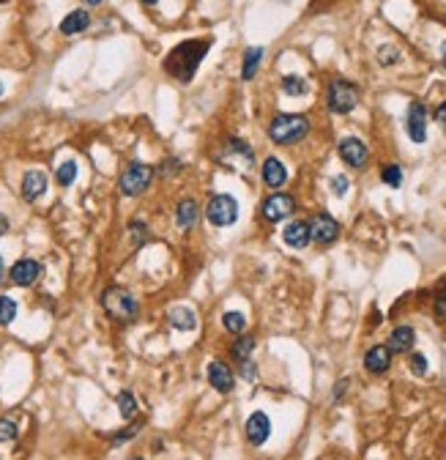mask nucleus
Listing matches in <instances>:
<instances>
[{
  "label": "nucleus",
  "instance_id": "obj_47",
  "mask_svg": "<svg viewBox=\"0 0 446 460\" xmlns=\"http://www.w3.org/2000/svg\"><path fill=\"white\" fill-rule=\"evenodd\" d=\"M132 460H142V458H132Z\"/></svg>",
  "mask_w": 446,
  "mask_h": 460
},
{
  "label": "nucleus",
  "instance_id": "obj_40",
  "mask_svg": "<svg viewBox=\"0 0 446 460\" xmlns=\"http://www.w3.org/2000/svg\"><path fill=\"white\" fill-rule=\"evenodd\" d=\"M11 230V222H8V217L6 214H0V236H6Z\"/></svg>",
  "mask_w": 446,
  "mask_h": 460
},
{
  "label": "nucleus",
  "instance_id": "obj_25",
  "mask_svg": "<svg viewBox=\"0 0 446 460\" xmlns=\"http://www.w3.org/2000/svg\"><path fill=\"white\" fill-rule=\"evenodd\" d=\"M222 326L230 332V335H241L244 329H246V318H244V313L227 310V313L222 315Z\"/></svg>",
  "mask_w": 446,
  "mask_h": 460
},
{
  "label": "nucleus",
  "instance_id": "obj_41",
  "mask_svg": "<svg viewBox=\"0 0 446 460\" xmlns=\"http://www.w3.org/2000/svg\"><path fill=\"white\" fill-rule=\"evenodd\" d=\"M435 118H438V124L444 126L446 129V102L441 107H438V110H435Z\"/></svg>",
  "mask_w": 446,
  "mask_h": 460
},
{
  "label": "nucleus",
  "instance_id": "obj_12",
  "mask_svg": "<svg viewBox=\"0 0 446 460\" xmlns=\"http://www.w3.org/2000/svg\"><path fill=\"white\" fill-rule=\"evenodd\" d=\"M244 430H246V441L252 447H263L265 441H268V436H271V419L263 411H255L252 417L246 419V427Z\"/></svg>",
  "mask_w": 446,
  "mask_h": 460
},
{
  "label": "nucleus",
  "instance_id": "obj_46",
  "mask_svg": "<svg viewBox=\"0 0 446 460\" xmlns=\"http://www.w3.org/2000/svg\"><path fill=\"white\" fill-rule=\"evenodd\" d=\"M0 96H3V83H0Z\"/></svg>",
  "mask_w": 446,
  "mask_h": 460
},
{
  "label": "nucleus",
  "instance_id": "obj_14",
  "mask_svg": "<svg viewBox=\"0 0 446 460\" xmlns=\"http://www.w3.org/2000/svg\"><path fill=\"white\" fill-rule=\"evenodd\" d=\"M44 192H47V176L41 170H28L22 176V197L28 203H36Z\"/></svg>",
  "mask_w": 446,
  "mask_h": 460
},
{
  "label": "nucleus",
  "instance_id": "obj_24",
  "mask_svg": "<svg viewBox=\"0 0 446 460\" xmlns=\"http://www.w3.org/2000/svg\"><path fill=\"white\" fill-rule=\"evenodd\" d=\"M126 233H129V241H132V247H142L148 238H151V233H148V225L140 222V219H132L129 225H126Z\"/></svg>",
  "mask_w": 446,
  "mask_h": 460
},
{
  "label": "nucleus",
  "instance_id": "obj_4",
  "mask_svg": "<svg viewBox=\"0 0 446 460\" xmlns=\"http://www.w3.org/2000/svg\"><path fill=\"white\" fill-rule=\"evenodd\" d=\"M326 105L337 115H348L350 110H356V105H359V88L353 83H348V80H343V77L331 80L328 91H326Z\"/></svg>",
  "mask_w": 446,
  "mask_h": 460
},
{
  "label": "nucleus",
  "instance_id": "obj_3",
  "mask_svg": "<svg viewBox=\"0 0 446 460\" xmlns=\"http://www.w3.org/2000/svg\"><path fill=\"white\" fill-rule=\"evenodd\" d=\"M102 307L113 321H121V323H132L140 315L137 299L126 291V288H107L102 293Z\"/></svg>",
  "mask_w": 446,
  "mask_h": 460
},
{
  "label": "nucleus",
  "instance_id": "obj_33",
  "mask_svg": "<svg viewBox=\"0 0 446 460\" xmlns=\"http://www.w3.org/2000/svg\"><path fill=\"white\" fill-rule=\"evenodd\" d=\"M378 61L384 63V66L397 63V61H400V50H397V47H391V44H384V47L378 50Z\"/></svg>",
  "mask_w": 446,
  "mask_h": 460
},
{
  "label": "nucleus",
  "instance_id": "obj_7",
  "mask_svg": "<svg viewBox=\"0 0 446 460\" xmlns=\"http://www.w3.org/2000/svg\"><path fill=\"white\" fill-rule=\"evenodd\" d=\"M309 238L315 244H321V247L334 244L340 238V222L334 217H328V214H315L309 219Z\"/></svg>",
  "mask_w": 446,
  "mask_h": 460
},
{
  "label": "nucleus",
  "instance_id": "obj_18",
  "mask_svg": "<svg viewBox=\"0 0 446 460\" xmlns=\"http://www.w3.org/2000/svg\"><path fill=\"white\" fill-rule=\"evenodd\" d=\"M88 25H91V14L85 8H74L61 20V33L63 36H77L82 30H88Z\"/></svg>",
  "mask_w": 446,
  "mask_h": 460
},
{
  "label": "nucleus",
  "instance_id": "obj_28",
  "mask_svg": "<svg viewBox=\"0 0 446 460\" xmlns=\"http://www.w3.org/2000/svg\"><path fill=\"white\" fill-rule=\"evenodd\" d=\"M227 151L233 154V156H244V162H255V151L249 148V143H244V140H239V137H230L227 140Z\"/></svg>",
  "mask_w": 446,
  "mask_h": 460
},
{
  "label": "nucleus",
  "instance_id": "obj_29",
  "mask_svg": "<svg viewBox=\"0 0 446 460\" xmlns=\"http://www.w3.org/2000/svg\"><path fill=\"white\" fill-rule=\"evenodd\" d=\"M118 411H121L123 419H132L137 414V400H135V395L129 389H123L121 395H118Z\"/></svg>",
  "mask_w": 446,
  "mask_h": 460
},
{
  "label": "nucleus",
  "instance_id": "obj_22",
  "mask_svg": "<svg viewBox=\"0 0 446 460\" xmlns=\"http://www.w3.org/2000/svg\"><path fill=\"white\" fill-rule=\"evenodd\" d=\"M265 50L263 47H249L246 52H244V66H241V80H255V74H258V66L263 61Z\"/></svg>",
  "mask_w": 446,
  "mask_h": 460
},
{
  "label": "nucleus",
  "instance_id": "obj_38",
  "mask_svg": "<svg viewBox=\"0 0 446 460\" xmlns=\"http://www.w3.org/2000/svg\"><path fill=\"white\" fill-rule=\"evenodd\" d=\"M239 370H241V376L246 378V381H255V376H258V370H255V362H252V359L241 362V364H239Z\"/></svg>",
  "mask_w": 446,
  "mask_h": 460
},
{
  "label": "nucleus",
  "instance_id": "obj_9",
  "mask_svg": "<svg viewBox=\"0 0 446 460\" xmlns=\"http://www.w3.org/2000/svg\"><path fill=\"white\" fill-rule=\"evenodd\" d=\"M296 211V200L287 192H274L263 200V219L265 222H282Z\"/></svg>",
  "mask_w": 446,
  "mask_h": 460
},
{
  "label": "nucleus",
  "instance_id": "obj_45",
  "mask_svg": "<svg viewBox=\"0 0 446 460\" xmlns=\"http://www.w3.org/2000/svg\"><path fill=\"white\" fill-rule=\"evenodd\" d=\"M85 3H88V6H99L102 0H85Z\"/></svg>",
  "mask_w": 446,
  "mask_h": 460
},
{
  "label": "nucleus",
  "instance_id": "obj_42",
  "mask_svg": "<svg viewBox=\"0 0 446 460\" xmlns=\"http://www.w3.org/2000/svg\"><path fill=\"white\" fill-rule=\"evenodd\" d=\"M345 386H348V381H345V378H343V381L337 384V389H334V400H340V395H343V392H345Z\"/></svg>",
  "mask_w": 446,
  "mask_h": 460
},
{
  "label": "nucleus",
  "instance_id": "obj_30",
  "mask_svg": "<svg viewBox=\"0 0 446 460\" xmlns=\"http://www.w3.org/2000/svg\"><path fill=\"white\" fill-rule=\"evenodd\" d=\"M17 318V301L11 296H0V326H8Z\"/></svg>",
  "mask_w": 446,
  "mask_h": 460
},
{
  "label": "nucleus",
  "instance_id": "obj_35",
  "mask_svg": "<svg viewBox=\"0 0 446 460\" xmlns=\"http://www.w3.org/2000/svg\"><path fill=\"white\" fill-rule=\"evenodd\" d=\"M411 370H413L416 376H425V373H427V359H425V354H411Z\"/></svg>",
  "mask_w": 446,
  "mask_h": 460
},
{
  "label": "nucleus",
  "instance_id": "obj_6",
  "mask_svg": "<svg viewBox=\"0 0 446 460\" xmlns=\"http://www.w3.org/2000/svg\"><path fill=\"white\" fill-rule=\"evenodd\" d=\"M205 219L214 228H227L239 219V200L233 195H214L205 203Z\"/></svg>",
  "mask_w": 446,
  "mask_h": 460
},
{
  "label": "nucleus",
  "instance_id": "obj_10",
  "mask_svg": "<svg viewBox=\"0 0 446 460\" xmlns=\"http://www.w3.org/2000/svg\"><path fill=\"white\" fill-rule=\"evenodd\" d=\"M337 151H340V159L353 170H362L367 165V159H370V151L359 137H343Z\"/></svg>",
  "mask_w": 446,
  "mask_h": 460
},
{
  "label": "nucleus",
  "instance_id": "obj_36",
  "mask_svg": "<svg viewBox=\"0 0 446 460\" xmlns=\"http://www.w3.org/2000/svg\"><path fill=\"white\" fill-rule=\"evenodd\" d=\"M435 315L444 318L446 315V282L438 288V296H435Z\"/></svg>",
  "mask_w": 446,
  "mask_h": 460
},
{
  "label": "nucleus",
  "instance_id": "obj_11",
  "mask_svg": "<svg viewBox=\"0 0 446 460\" xmlns=\"http://www.w3.org/2000/svg\"><path fill=\"white\" fill-rule=\"evenodd\" d=\"M408 137L413 143H425L427 140V107L422 102H411L408 107V118H406Z\"/></svg>",
  "mask_w": 446,
  "mask_h": 460
},
{
  "label": "nucleus",
  "instance_id": "obj_13",
  "mask_svg": "<svg viewBox=\"0 0 446 460\" xmlns=\"http://www.w3.org/2000/svg\"><path fill=\"white\" fill-rule=\"evenodd\" d=\"M205 376H208V384L219 392V395H227V392H233V373H230V367L219 362V359H211L208 362V370H205Z\"/></svg>",
  "mask_w": 446,
  "mask_h": 460
},
{
  "label": "nucleus",
  "instance_id": "obj_20",
  "mask_svg": "<svg viewBox=\"0 0 446 460\" xmlns=\"http://www.w3.org/2000/svg\"><path fill=\"white\" fill-rule=\"evenodd\" d=\"M413 343H416V335H413V329L411 326H397L391 337H389V351L391 354H408L411 348H413Z\"/></svg>",
  "mask_w": 446,
  "mask_h": 460
},
{
  "label": "nucleus",
  "instance_id": "obj_32",
  "mask_svg": "<svg viewBox=\"0 0 446 460\" xmlns=\"http://www.w3.org/2000/svg\"><path fill=\"white\" fill-rule=\"evenodd\" d=\"M17 422L14 419H0V444H6V441H14L17 439Z\"/></svg>",
  "mask_w": 446,
  "mask_h": 460
},
{
  "label": "nucleus",
  "instance_id": "obj_2",
  "mask_svg": "<svg viewBox=\"0 0 446 460\" xmlns=\"http://www.w3.org/2000/svg\"><path fill=\"white\" fill-rule=\"evenodd\" d=\"M307 134H309V118L299 115V113H280L268 124V137L277 146H293V143L304 140Z\"/></svg>",
  "mask_w": 446,
  "mask_h": 460
},
{
  "label": "nucleus",
  "instance_id": "obj_23",
  "mask_svg": "<svg viewBox=\"0 0 446 460\" xmlns=\"http://www.w3.org/2000/svg\"><path fill=\"white\" fill-rule=\"evenodd\" d=\"M252 351H255V337L252 335H241L236 343H233V348H230V354H233V359L241 364V362H246V359H252Z\"/></svg>",
  "mask_w": 446,
  "mask_h": 460
},
{
  "label": "nucleus",
  "instance_id": "obj_37",
  "mask_svg": "<svg viewBox=\"0 0 446 460\" xmlns=\"http://www.w3.org/2000/svg\"><path fill=\"white\" fill-rule=\"evenodd\" d=\"M331 192H334L337 197H343L345 192H348V178H345V176H334V178H331Z\"/></svg>",
  "mask_w": 446,
  "mask_h": 460
},
{
  "label": "nucleus",
  "instance_id": "obj_39",
  "mask_svg": "<svg viewBox=\"0 0 446 460\" xmlns=\"http://www.w3.org/2000/svg\"><path fill=\"white\" fill-rule=\"evenodd\" d=\"M137 430H140V427H137V425H135V427H129V430H126V433H118V436H115V439H113V444H121V441H129V439H132V436H135V433H137Z\"/></svg>",
  "mask_w": 446,
  "mask_h": 460
},
{
  "label": "nucleus",
  "instance_id": "obj_17",
  "mask_svg": "<svg viewBox=\"0 0 446 460\" xmlns=\"http://www.w3.org/2000/svg\"><path fill=\"white\" fill-rule=\"evenodd\" d=\"M198 219H200V209H198V203H195L192 197L181 200L178 209H176V225H178L183 233H189V230H195Z\"/></svg>",
  "mask_w": 446,
  "mask_h": 460
},
{
  "label": "nucleus",
  "instance_id": "obj_27",
  "mask_svg": "<svg viewBox=\"0 0 446 460\" xmlns=\"http://www.w3.org/2000/svg\"><path fill=\"white\" fill-rule=\"evenodd\" d=\"M74 178H77V162H63V165H58V170H55V181L61 184V187H72L74 184Z\"/></svg>",
  "mask_w": 446,
  "mask_h": 460
},
{
  "label": "nucleus",
  "instance_id": "obj_26",
  "mask_svg": "<svg viewBox=\"0 0 446 460\" xmlns=\"http://www.w3.org/2000/svg\"><path fill=\"white\" fill-rule=\"evenodd\" d=\"M282 91L287 96H302V93H307V80L304 77H299V74H285Z\"/></svg>",
  "mask_w": 446,
  "mask_h": 460
},
{
  "label": "nucleus",
  "instance_id": "obj_34",
  "mask_svg": "<svg viewBox=\"0 0 446 460\" xmlns=\"http://www.w3.org/2000/svg\"><path fill=\"white\" fill-rule=\"evenodd\" d=\"M181 170H183L181 159H178V156H170V159H164V162H162V168H159V176H164V178H167V176H178Z\"/></svg>",
  "mask_w": 446,
  "mask_h": 460
},
{
  "label": "nucleus",
  "instance_id": "obj_31",
  "mask_svg": "<svg viewBox=\"0 0 446 460\" xmlns=\"http://www.w3.org/2000/svg\"><path fill=\"white\" fill-rule=\"evenodd\" d=\"M381 181H384L386 187H400L403 184V170H400V165H384V170H381Z\"/></svg>",
  "mask_w": 446,
  "mask_h": 460
},
{
  "label": "nucleus",
  "instance_id": "obj_43",
  "mask_svg": "<svg viewBox=\"0 0 446 460\" xmlns=\"http://www.w3.org/2000/svg\"><path fill=\"white\" fill-rule=\"evenodd\" d=\"M6 263H3V258H0V285H3V282H6Z\"/></svg>",
  "mask_w": 446,
  "mask_h": 460
},
{
  "label": "nucleus",
  "instance_id": "obj_19",
  "mask_svg": "<svg viewBox=\"0 0 446 460\" xmlns=\"http://www.w3.org/2000/svg\"><path fill=\"white\" fill-rule=\"evenodd\" d=\"M285 181H287V170H285V165L277 159V156H268L263 162V184L271 189H280V187H285Z\"/></svg>",
  "mask_w": 446,
  "mask_h": 460
},
{
  "label": "nucleus",
  "instance_id": "obj_21",
  "mask_svg": "<svg viewBox=\"0 0 446 460\" xmlns=\"http://www.w3.org/2000/svg\"><path fill=\"white\" fill-rule=\"evenodd\" d=\"M167 321L178 332H195L198 329V315H195V310H189V307H173L170 315H167Z\"/></svg>",
  "mask_w": 446,
  "mask_h": 460
},
{
  "label": "nucleus",
  "instance_id": "obj_44",
  "mask_svg": "<svg viewBox=\"0 0 446 460\" xmlns=\"http://www.w3.org/2000/svg\"><path fill=\"white\" fill-rule=\"evenodd\" d=\"M142 6H156V3H159V0H140Z\"/></svg>",
  "mask_w": 446,
  "mask_h": 460
},
{
  "label": "nucleus",
  "instance_id": "obj_1",
  "mask_svg": "<svg viewBox=\"0 0 446 460\" xmlns=\"http://www.w3.org/2000/svg\"><path fill=\"white\" fill-rule=\"evenodd\" d=\"M205 50H208V42L205 39H189V42L178 44L176 50H170V55L164 58V71L178 80V83H189L198 71V66L203 61Z\"/></svg>",
  "mask_w": 446,
  "mask_h": 460
},
{
  "label": "nucleus",
  "instance_id": "obj_5",
  "mask_svg": "<svg viewBox=\"0 0 446 460\" xmlns=\"http://www.w3.org/2000/svg\"><path fill=\"white\" fill-rule=\"evenodd\" d=\"M151 181H154V168L151 165H145V162H129L123 168L121 178H118V189H121V195H126V197H137V195H142L145 189L151 187Z\"/></svg>",
  "mask_w": 446,
  "mask_h": 460
},
{
  "label": "nucleus",
  "instance_id": "obj_16",
  "mask_svg": "<svg viewBox=\"0 0 446 460\" xmlns=\"http://www.w3.org/2000/svg\"><path fill=\"white\" fill-rule=\"evenodd\" d=\"M389 364H391V351H389L386 345H375V348H370L365 354V370L367 373H372V376L386 373Z\"/></svg>",
  "mask_w": 446,
  "mask_h": 460
},
{
  "label": "nucleus",
  "instance_id": "obj_15",
  "mask_svg": "<svg viewBox=\"0 0 446 460\" xmlns=\"http://www.w3.org/2000/svg\"><path fill=\"white\" fill-rule=\"evenodd\" d=\"M282 238H285L287 247H293V250H304L307 244L312 241V238H309V222H307V219H296V222H290V225L282 230Z\"/></svg>",
  "mask_w": 446,
  "mask_h": 460
},
{
  "label": "nucleus",
  "instance_id": "obj_8",
  "mask_svg": "<svg viewBox=\"0 0 446 460\" xmlns=\"http://www.w3.org/2000/svg\"><path fill=\"white\" fill-rule=\"evenodd\" d=\"M41 274H44V266H41L36 258H20V260L8 269V280H11L14 285H20V288H30V285L39 282Z\"/></svg>",
  "mask_w": 446,
  "mask_h": 460
}]
</instances>
